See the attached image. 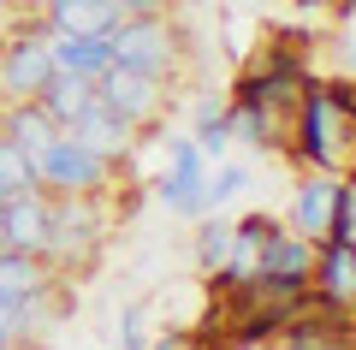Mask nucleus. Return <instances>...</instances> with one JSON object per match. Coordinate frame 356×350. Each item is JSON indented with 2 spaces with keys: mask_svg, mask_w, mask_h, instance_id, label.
<instances>
[{
  "mask_svg": "<svg viewBox=\"0 0 356 350\" xmlns=\"http://www.w3.org/2000/svg\"><path fill=\"white\" fill-rule=\"evenodd\" d=\"M356 149V77H309L291 107V154L297 173H344Z\"/></svg>",
  "mask_w": 356,
  "mask_h": 350,
  "instance_id": "nucleus-1",
  "label": "nucleus"
},
{
  "mask_svg": "<svg viewBox=\"0 0 356 350\" xmlns=\"http://www.w3.org/2000/svg\"><path fill=\"white\" fill-rule=\"evenodd\" d=\"M315 291V238H303L297 225L273 220V232L255 250V279L238 297H267V303H297Z\"/></svg>",
  "mask_w": 356,
  "mask_h": 350,
  "instance_id": "nucleus-2",
  "label": "nucleus"
},
{
  "mask_svg": "<svg viewBox=\"0 0 356 350\" xmlns=\"http://www.w3.org/2000/svg\"><path fill=\"white\" fill-rule=\"evenodd\" d=\"M107 42H113V65H137V72L166 77V83L184 72V36H178V24L166 13H131V18H119Z\"/></svg>",
  "mask_w": 356,
  "mask_h": 350,
  "instance_id": "nucleus-3",
  "label": "nucleus"
},
{
  "mask_svg": "<svg viewBox=\"0 0 356 350\" xmlns=\"http://www.w3.org/2000/svg\"><path fill=\"white\" fill-rule=\"evenodd\" d=\"M36 178H42V190H48V196H102L107 178H113V161H107V154H95L83 137L60 131V137L36 154Z\"/></svg>",
  "mask_w": 356,
  "mask_h": 350,
  "instance_id": "nucleus-4",
  "label": "nucleus"
},
{
  "mask_svg": "<svg viewBox=\"0 0 356 350\" xmlns=\"http://www.w3.org/2000/svg\"><path fill=\"white\" fill-rule=\"evenodd\" d=\"M208 154L196 137H166V166L154 178V202L178 220H202L208 214Z\"/></svg>",
  "mask_w": 356,
  "mask_h": 350,
  "instance_id": "nucleus-5",
  "label": "nucleus"
},
{
  "mask_svg": "<svg viewBox=\"0 0 356 350\" xmlns=\"http://www.w3.org/2000/svg\"><path fill=\"white\" fill-rule=\"evenodd\" d=\"M102 244V196H54L48 208V262L83 267Z\"/></svg>",
  "mask_w": 356,
  "mask_h": 350,
  "instance_id": "nucleus-6",
  "label": "nucleus"
},
{
  "mask_svg": "<svg viewBox=\"0 0 356 350\" xmlns=\"http://www.w3.org/2000/svg\"><path fill=\"white\" fill-rule=\"evenodd\" d=\"M54 72H60V65H54V30H48V18L30 24V30H18V36L0 48V89H6L13 101H36L42 89H48Z\"/></svg>",
  "mask_w": 356,
  "mask_h": 350,
  "instance_id": "nucleus-7",
  "label": "nucleus"
},
{
  "mask_svg": "<svg viewBox=\"0 0 356 350\" xmlns=\"http://www.w3.org/2000/svg\"><path fill=\"white\" fill-rule=\"evenodd\" d=\"M95 95L143 131V125H154L161 107H166V77H149V72H137V65H107V72L95 77Z\"/></svg>",
  "mask_w": 356,
  "mask_h": 350,
  "instance_id": "nucleus-8",
  "label": "nucleus"
},
{
  "mask_svg": "<svg viewBox=\"0 0 356 350\" xmlns=\"http://www.w3.org/2000/svg\"><path fill=\"white\" fill-rule=\"evenodd\" d=\"M339 184H344V173H297V184H291V208H285V225H297L303 238L327 244V232H332V208H339Z\"/></svg>",
  "mask_w": 356,
  "mask_h": 350,
  "instance_id": "nucleus-9",
  "label": "nucleus"
},
{
  "mask_svg": "<svg viewBox=\"0 0 356 350\" xmlns=\"http://www.w3.org/2000/svg\"><path fill=\"white\" fill-rule=\"evenodd\" d=\"M48 208H54L48 190H18V196H6L0 202V250L42 255L48 250Z\"/></svg>",
  "mask_w": 356,
  "mask_h": 350,
  "instance_id": "nucleus-10",
  "label": "nucleus"
},
{
  "mask_svg": "<svg viewBox=\"0 0 356 350\" xmlns=\"http://www.w3.org/2000/svg\"><path fill=\"white\" fill-rule=\"evenodd\" d=\"M315 297L356 315V244H315Z\"/></svg>",
  "mask_w": 356,
  "mask_h": 350,
  "instance_id": "nucleus-11",
  "label": "nucleus"
},
{
  "mask_svg": "<svg viewBox=\"0 0 356 350\" xmlns=\"http://www.w3.org/2000/svg\"><path fill=\"white\" fill-rule=\"evenodd\" d=\"M72 137H83L89 149H95V154H107V161H125V154H131V143H137V125H131L125 113H113L102 95H95V101H89V113L72 125Z\"/></svg>",
  "mask_w": 356,
  "mask_h": 350,
  "instance_id": "nucleus-12",
  "label": "nucleus"
},
{
  "mask_svg": "<svg viewBox=\"0 0 356 350\" xmlns=\"http://www.w3.org/2000/svg\"><path fill=\"white\" fill-rule=\"evenodd\" d=\"M42 113H48L60 131H72L77 119L89 113V101H95V77H77V72H54L48 77V89H42Z\"/></svg>",
  "mask_w": 356,
  "mask_h": 350,
  "instance_id": "nucleus-13",
  "label": "nucleus"
},
{
  "mask_svg": "<svg viewBox=\"0 0 356 350\" xmlns=\"http://www.w3.org/2000/svg\"><path fill=\"white\" fill-rule=\"evenodd\" d=\"M42 18H48V30H72V36H107V30H113L125 13H119L113 0H54Z\"/></svg>",
  "mask_w": 356,
  "mask_h": 350,
  "instance_id": "nucleus-14",
  "label": "nucleus"
},
{
  "mask_svg": "<svg viewBox=\"0 0 356 350\" xmlns=\"http://www.w3.org/2000/svg\"><path fill=\"white\" fill-rule=\"evenodd\" d=\"M113 36V30H107ZM107 36H72V30H54V65L77 77H102L113 65V42Z\"/></svg>",
  "mask_w": 356,
  "mask_h": 350,
  "instance_id": "nucleus-15",
  "label": "nucleus"
},
{
  "mask_svg": "<svg viewBox=\"0 0 356 350\" xmlns=\"http://www.w3.org/2000/svg\"><path fill=\"white\" fill-rule=\"evenodd\" d=\"M0 137H13L24 154H42L54 137H60V125L42 113V101H18V107L6 113V131H0Z\"/></svg>",
  "mask_w": 356,
  "mask_h": 350,
  "instance_id": "nucleus-16",
  "label": "nucleus"
},
{
  "mask_svg": "<svg viewBox=\"0 0 356 350\" xmlns=\"http://www.w3.org/2000/svg\"><path fill=\"white\" fill-rule=\"evenodd\" d=\"M191 137L202 143L208 161H226V149H232V131H226V95H202V101H196V113H191Z\"/></svg>",
  "mask_w": 356,
  "mask_h": 350,
  "instance_id": "nucleus-17",
  "label": "nucleus"
},
{
  "mask_svg": "<svg viewBox=\"0 0 356 350\" xmlns=\"http://www.w3.org/2000/svg\"><path fill=\"white\" fill-rule=\"evenodd\" d=\"M232 225L238 220H226L220 208L202 214V225H196V267H202V273H214V267L232 255Z\"/></svg>",
  "mask_w": 356,
  "mask_h": 350,
  "instance_id": "nucleus-18",
  "label": "nucleus"
},
{
  "mask_svg": "<svg viewBox=\"0 0 356 350\" xmlns=\"http://www.w3.org/2000/svg\"><path fill=\"white\" fill-rule=\"evenodd\" d=\"M0 190H6V196H18V190H42L36 154H24L13 137H0Z\"/></svg>",
  "mask_w": 356,
  "mask_h": 350,
  "instance_id": "nucleus-19",
  "label": "nucleus"
},
{
  "mask_svg": "<svg viewBox=\"0 0 356 350\" xmlns=\"http://www.w3.org/2000/svg\"><path fill=\"white\" fill-rule=\"evenodd\" d=\"M250 161H214L208 166V214L214 208H226L232 196H243V190H250Z\"/></svg>",
  "mask_w": 356,
  "mask_h": 350,
  "instance_id": "nucleus-20",
  "label": "nucleus"
},
{
  "mask_svg": "<svg viewBox=\"0 0 356 350\" xmlns=\"http://www.w3.org/2000/svg\"><path fill=\"white\" fill-rule=\"evenodd\" d=\"M327 238L356 244V178H344V184H339V208H332V232H327Z\"/></svg>",
  "mask_w": 356,
  "mask_h": 350,
  "instance_id": "nucleus-21",
  "label": "nucleus"
},
{
  "mask_svg": "<svg viewBox=\"0 0 356 350\" xmlns=\"http://www.w3.org/2000/svg\"><path fill=\"white\" fill-rule=\"evenodd\" d=\"M119 350H149V326H143V303L119 315Z\"/></svg>",
  "mask_w": 356,
  "mask_h": 350,
  "instance_id": "nucleus-22",
  "label": "nucleus"
},
{
  "mask_svg": "<svg viewBox=\"0 0 356 350\" xmlns=\"http://www.w3.org/2000/svg\"><path fill=\"white\" fill-rule=\"evenodd\" d=\"M332 60H339L344 77H356V30H350V36H339V54H332Z\"/></svg>",
  "mask_w": 356,
  "mask_h": 350,
  "instance_id": "nucleus-23",
  "label": "nucleus"
},
{
  "mask_svg": "<svg viewBox=\"0 0 356 350\" xmlns=\"http://www.w3.org/2000/svg\"><path fill=\"white\" fill-rule=\"evenodd\" d=\"M113 6H119V13H166V6H172V0H113Z\"/></svg>",
  "mask_w": 356,
  "mask_h": 350,
  "instance_id": "nucleus-24",
  "label": "nucleus"
},
{
  "mask_svg": "<svg viewBox=\"0 0 356 350\" xmlns=\"http://www.w3.org/2000/svg\"><path fill=\"white\" fill-rule=\"evenodd\" d=\"M332 18L339 24H356V0H332Z\"/></svg>",
  "mask_w": 356,
  "mask_h": 350,
  "instance_id": "nucleus-25",
  "label": "nucleus"
},
{
  "mask_svg": "<svg viewBox=\"0 0 356 350\" xmlns=\"http://www.w3.org/2000/svg\"><path fill=\"white\" fill-rule=\"evenodd\" d=\"M291 6H303V13H321V6H327L332 13V0H291Z\"/></svg>",
  "mask_w": 356,
  "mask_h": 350,
  "instance_id": "nucleus-26",
  "label": "nucleus"
},
{
  "mask_svg": "<svg viewBox=\"0 0 356 350\" xmlns=\"http://www.w3.org/2000/svg\"><path fill=\"white\" fill-rule=\"evenodd\" d=\"M344 178H356V149H350V166H344Z\"/></svg>",
  "mask_w": 356,
  "mask_h": 350,
  "instance_id": "nucleus-27",
  "label": "nucleus"
},
{
  "mask_svg": "<svg viewBox=\"0 0 356 350\" xmlns=\"http://www.w3.org/2000/svg\"><path fill=\"white\" fill-rule=\"evenodd\" d=\"M48 6H54V0H42V13H48Z\"/></svg>",
  "mask_w": 356,
  "mask_h": 350,
  "instance_id": "nucleus-28",
  "label": "nucleus"
},
{
  "mask_svg": "<svg viewBox=\"0 0 356 350\" xmlns=\"http://www.w3.org/2000/svg\"><path fill=\"white\" fill-rule=\"evenodd\" d=\"M0 202H6V190H0Z\"/></svg>",
  "mask_w": 356,
  "mask_h": 350,
  "instance_id": "nucleus-29",
  "label": "nucleus"
}]
</instances>
